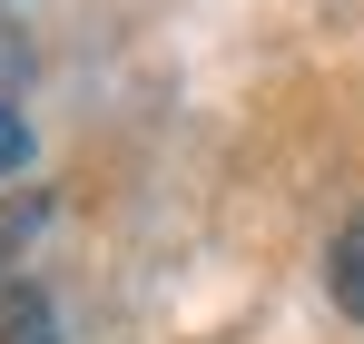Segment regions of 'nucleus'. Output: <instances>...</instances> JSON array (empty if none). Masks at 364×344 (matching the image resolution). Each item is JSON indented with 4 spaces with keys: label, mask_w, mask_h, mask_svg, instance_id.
<instances>
[{
    "label": "nucleus",
    "mask_w": 364,
    "mask_h": 344,
    "mask_svg": "<svg viewBox=\"0 0 364 344\" xmlns=\"http://www.w3.org/2000/svg\"><path fill=\"white\" fill-rule=\"evenodd\" d=\"M325 276H335V305H345V315L364 325V217L335 236V266H325Z\"/></svg>",
    "instance_id": "f257e3e1"
},
{
    "label": "nucleus",
    "mask_w": 364,
    "mask_h": 344,
    "mask_svg": "<svg viewBox=\"0 0 364 344\" xmlns=\"http://www.w3.org/2000/svg\"><path fill=\"white\" fill-rule=\"evenodd\" d=\"M0 344H50V295H10L0 305Z\"/></svg>",
    "instance_id": "f03ea898"
},
{
    "label": "nucleus",
    "mask_w": 364,
    "mask_h": 344,
    "mask_svg": "<svg viewBox=\"0 0 364 344\" xmlns=\"http://www.w3.org/2000/svg\"><path fill=\"white\" fill-rule=\"evenodd\" d=\"M40 217H50V207H40V197H20V207H0V256H20V236L40 227Z\"/></svg>",
    "instance_id": "7ed1b4c3"
},
{
    "label": "nucleus",
    "mask_w": 364,
    "mask_h": 344,
    "mask_svg": "<svg viewBox=\"0 0 364 344\" xmlns=\"http://www.w3.org/2000/svg\"><path fill=\"white\" fill-rule=\"evenodd\" d=\"M30 158V128H20V109H0V168H20Z\"/></svg>",
    "instance_id": "20e7f679"
}]
</instances>
